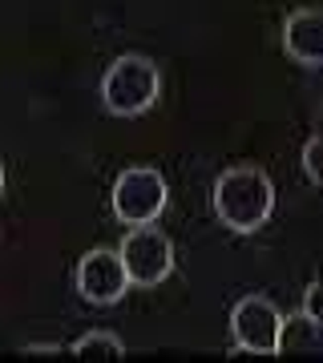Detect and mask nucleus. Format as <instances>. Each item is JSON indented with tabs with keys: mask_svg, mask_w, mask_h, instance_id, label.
<instances>
[{
	"mask_svg": "<svg viewBox=\"0 0 323 363\" xmlns=\"http://www.w3.org/2000/svg\"><path fill=\"white\" fill-rule=\"evenodd\" d=\"M69 351L73 355H85V359H121L126 355V347H121V339L114 331H89V335H81Z\"/></svg>",
	"mask_w": 323,
	"mask_h": 363,
	"instance_id": "nucleus-9",
	"label": "nucleus"
},
{
	"mask_svg": "<svg viewBox=\"0 0 323 363\" xmlns=\"http://www.w3.org/2000/svg\"><path fill=\"white\" fill-rule=\"evenodd\" d=\"M77 291L85 303H97V307H109L129 291V274L121 267V255L109 247H93L81 255L77 262Z\"/></svg>",
	"mask_w": 323,
	"mask_h": 363,
	"instance_id": "nucleus-5",
	"label": "nucleus"
},
{
	"mask_svg": "<svg viewBox=\"0 0 323 363\" xmlns=\"http://www.w3.org/2000/svg\"><path fill=\"white\" fill-rule=\"evenodd\" d=\"M275 210V186L267 169L258 166H231L214 182V214L226 230L251 234L271 218Z\"/></svg>",
	"mask_w": 323,
	"mask_h": 363,
	"instance_id": "nucleus-1",
	"label": "nucleus"
},
{
	"mask_svg": "<svg viewBox=\"0 0 323 363\" xmlns=\"http://www.w3.org/2000/svg\"><path fill=\"white\" fill-rule=\"evenodd\" d=\"M283 49L291 61H299L303 69H319L323 61V16L319 9H295L283 25Z\"/></svg>",
	"mask_w": 323,
	"mask_h": 363,
	"instance_id": "nucleus-7",
	"label": "nucleus"
},
{
	"mask_svg": "<svg viewBox=\"0 0 323 363\" xmlns=\"http://www.w3.org/2000/svg\"><path fill=\"white\" fill-rule=\"evenodd\" d=\"M279 307L263 295H246L234 303L231 311V331L239 351H255V355H275V335H279Z\"/></svg>",
	"mask_w": 323,
	"mask_h": 363,
	"instance_id": "nucleus-6",
	"label": "nucleus"
},
{
	"mask_svg": "<svg viewBox=\"0 0 323 363\" xmlns=\"http://www.w3.org/2000/svg\"><path fill=\"white\" fill-rule=\"evenodd\" d=\"M170 186L166 178L150 166H129L117 174L114 182V214L126 226H142V222H154L162 210H166Z\"/></svg>",
	"mask_w": 323,
	"mask_h": 363,
	"instance_id": "nucleus-3",
	"label": "nucleus"
},
{
	"mask_svg": "<svg viewBox=\"0 0 323 363\" xmlns=\"http://www.w3.org/2000/svg\"><path fill=\"white\" fill-rule=\"evenodd\" d=\"M0 190H4V162H0Z\"/></svg>",
	"mask_w": 323,
	"mask_h": 363,
	"instance_id": "nucleus-13",
	"label": "nucleus"
},
{
	"mask_svg": "<svg viewBox=\"0 0 323 363\" xmlns=\"http://www.w3.org/2000/svg\"><path fill=\"white\" fill-rule=\"evenodd\" d=\"M303 311H307L311 319H319V279H311L307 291H303Z\"/></svg>",
	"mask_w": 323,
	"mask_h": 363,
	"instance_id": "nucleus-11",
	"label": "nucleus"
},
{
	"mask_svg": "<svg viewBox=\"0 0 323 363\" xmlns=\"http://www.w3.org/2000/svg\"><path fill=\"white\" fill-rule=\"evenodd\" d=\"M25 355H65V347H57V343H37V347H33V343H28Z\"/></svg>",
	"mask_w": 323,
	"mask_h": 363,
	"instance_id": "nucleus-12",
	"label": "nucleus"
},
{
	"mask_svg": "<svg viewBox=\"0 0 323 363\" xmlns=\"http://www.w3.org/2000/svg\"><path fill=\"white\" fill-rule=\"evenodd\" d=\"M117 255H121V267H126L129 283H138V286H158L174 271V247H170L166 234L158 230V226H150V222L133 226L121 238Z\"/></svg>",
	"mask_w": 323,
	"mask_h": 363,
	"instance_id": "nucleus-4",
	"label": "nucleus"
},
{
	"mask_svg": "<svg viewBox=\"0 0 323 363\" xmlns=\"http://www.w3.org/2000/svg\"><path fill=\"white\" fill-rule=\"evenodd\" d=\"M303 174L319 186V138H307V145H303Z\"/></svg>",
	"mask_w": 323,
	"mask_h": 363,
	"instance_id": "nucleus-10",
	"label": "nucleus"
},
{
	"mask_svg": "<svg viewBox=\"0 0 323 363\" xmlns=\"http://www.w3.org/2000/svg\"><path fill=\"white\" fill-rule=\"evenodd\" d=\"M158 93H162V73H158V65L150 57H142V52L117 57L102 77V101L117 117L146 113L158 101Z\"/></svg>",
	"mask_w": 323,
	"mask_h": 363,
	"instance_id": "nucleus-2",
	"label": "nucleus"
},
{
	"mask_svg": "<svg viewBox=\"0 0 323 363\" xmlns=\"http://www.w3.org/2000/svg\"><path fill=\"white\" fill-rule=\"evenodd\" d=\"M323 347L319 319H311L307 311H295L279 319V335H275V351L279 355H315Z\"/></svg>",
	"mask_w": 323,
	"mask_h": 363,
	"instance_id": "nucleus-8",
	"label": "nucleus"
}]
</instances>
